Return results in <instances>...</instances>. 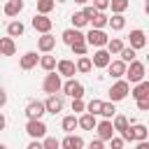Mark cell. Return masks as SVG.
<instances>
[{
  "mask_svg": "<svg viewBox=\"0 0 149 149\" xmlns=\"http://www.w3.org/2000/svg\"><path fill=\"white\" fill-rule=\"evenodd\" d=\"M61 95H68V98H72V100H81L84 98V84L81 81H77L74 77L72 79H68L63 86H61Z\"/></svg>",
  "mask_w": 149,
  "mask_h": 149,
  "instance_id": "obj_3",
  "label": "cell"
},
{
  "mask_svg": "<svg viewBox=\"0 0 149 149\" xmlns=\"http://www.w3.org/2000/svg\"><path fill=\"white\" fill-rule=\"evenodd\" d=\"M144 74H147V70H144V63L142 61H133V63H128L126 65V81L128 84H140V81H144Z\"/></svg>",
  "mask_w": 149,
  "mask_h": 149,
  "instance_id": "obj_1",
  "label": "cell"
},
{
  "mask_svg": "<svg viewBox=\"0 0 149 149\" xmlns=\"http://www.w3.org/2000/svg\"><path fill=\"white\" fill-rule=\"evenodd\" d=\"M135 102H137V109H140V112H147V109H149V98H144V100H135Z\"/></svg>",
  "mask_w": 149,
  "mask_h": 149,
  "instance_id": "obj_45",
  "label": "cell"
},
{
  "mask_svg": "<svg viewBox=\"0 0 149 149\" xmlns=\"http://www.w3.org/2000/svg\"><path fill=\"white\" fill-rule=\"evenodd\" d=\"M26 133L30 135V140H42V137H47V123L42 119H28Z\"/></svg>",
  "mask_w": 149,
  "mask_h": 149,
  "instance_id": "obj_5",
  "label": "cell"
},
{
  "mask_svg": "<svg viewBox=\"0 0 149 149\" xmlns=\"http://www.w3.org/2000/svg\"><path fill=\"white\" fill-rule=\"evenodd\" d=\"M74 70H77V72H81V74L91 72V70H93V65H91V58H88V56H79V61L74 63Z\"/></svg>",
  "mask_w": 149,
  "mask_h": 149,
  "instance_id": "obj_30",
  "label": "cell"
},
{
  "mask_svg": "<svg viewBox=\"0 0 149 149\" xmlns=\"http://www.w3.org/2000/svg\"><path fill=\"white\" fill-rule=\"evenodd\" d=\"M61 40L68 44V47H72V44H81V42H86L84 40V33L81 30H77V28H68V30H63V35H61Z\"/></svg>",
  "mask_w": 149,
  "mask_h": 149,
  "instance_id": "obj_10",
  "label": "cell"
},
{
  "mask_svg": "<svg viewBox=\"0 0 149 149\" xmlns=\"http://www.w3.org/2000/svg\"><path fill=\"white\" fill-rule=\"evenodd\" d=\"M70 21H72V26H74L77 30H81L84 26H88V21H86V16H84L81 12H74V14L70 16Z\"/></svg>",
  "mask_w": 149,
  "mask_h": 149,
  "instance_id": "obj_35",
  "label": "cell"
},
{
  "mask_svg": "<svg viewBox=\"0 0 149 149\" xmlns=\"http://www.w3.org/2000/svg\"><path fill=\"white\" fill-rule=\"evenodd\" d=\"M7 105V93H5V88H0V107H5Z\"/></svg>",
  "mask_w": 149,
  "mask_h": 149,
  "instance_id": "obj_47",
  "label": "cell"
},
{
  "mask_svg": "<svg viewBox=\"0 0 149 149\" xmlns=\"http://www.w3.org/2000/svg\"><path fill=\"white\" fill-rule=\"evenodd\" d=\"M95 133H98V140H102V142H109V140L114 137L112 121H109V119H102V121H98V123H95Z\"/></svg>",
  "mask_w": 149,
  "mask_h": 149,
  "instance_id": "obj_9",
  "label": "cell"
},
{
  "mask_svg": "<svg viewBox=\"0 0 149 149\" xmlns=\"http://www.w3.org/2000/svg\"><path fill=\"white\" fill-rule=\"evenodd\" d=\"M61 86H63V81H61V74L54 70V72H47V77H44V81H42V88H44V93H49V95H54V93H61Z\"/></svg>",
  "mask_w": 149,
  "mask_h": 149,
  "instance_id": "obj_6",
  "label": "cell"
},
{
  "mask_svg": "<svg viewBox=\"0 0 149 149\" xmlns=\"http://www.w3.org/2000/svg\"><path fill=\"white\" fill-rule=\"evenodd\" d=\"M0 149H7V147H5V144H2V142H0Z\"/></svg>",
  "mask_w": 149,
  "mask_h": 149,
  "instance_id": "obj_51",
  "label": "cell"
},
{
  "mask_svg": "<svg viewBox=\"0 0 149 149\" xmlns=\"http://www.w3.org/2000/svg\"><path fill=\"white\" fill-rule=\"evenodd\" d=\"M5 126H7V119L0 114V130H5Z\"/></svg>",
  "mask_w": 149,
  "mask_h": 149,
  "instance_id": "obj_49",
  "label": "cell"
},
{
  "mask_svg": "<svg viewBox=\"0 0 149 149\" xmlns=\"http://www.w3.org/2000/svg\"><path fill=\"white\" fill-rule=\"evenodd\" d=\"M107 70V74L112 77V79H123V74H126V63L123 61H109V65L105 68Z\"/></svg>",
  "mask_w": 149,
  "mask_h": 149,
  "instance_id": "obj_15",
  "label": "cell"
},
{
  "mask_svg": "<svg viewBox=\"0 0 149 149\" xmlns=\"http://www.w3.org/2000/svg\"><path fill=\"white\" fill-rule=\"evenodd\" d=\"M56 72L61 74V79L65 77V79H72L74 77V63L72 61H68V58H61V61H56Z\"/></svg>",
  "mask_w": 149,
  "mask_h": 149,
  "instance_id": "obj_11",
  "label": "cell"
},
{
  "mask_svg": "<svg viewBox=\"0 0 149 149\" xmlns=\"http://www.w3.org/2000/svg\"><path fill=\"white\" fill-rule=\"evenodd\" d=\"M95 12H105V9H109V0H93V5H91Z\"/></svg>",
  "mask_w": 149,
  "mask_h": 149,
  "instance_id": "obj_40",
  "label": "cell"
},
{
  "mask_svg": "<svg viewBox=\"0 0 149 149\" xmlns=\"http://www.w3.org/2000/svg\"><path fill=\"white\" fill-rule=\"evenodd\" d=\"M23 30H26V26H23L19 19H14V21L7 23V37H12V40H14V37H21Z\"/></svg>",
  "mask_w": 149,
  "mask_h": 149,
  "instance_id": "obj_23",
  "label": "cell"
},
{
  "mask_svg": "<svg viewBox=\"0 0 149 149\" xmlns=\"http://www.w3.org/2000/svg\"><path fill=\"white\" fill-rule=\"evenodd\" d=\"M123 47H126V44H123V40H121V37H109V40H107V44H105V49H107V54H109V56H114V54L119 56V51H121Z\"/></svg>",
  "mask_w": 149,
  "mask_h": 149,
  "instance_id": "obj_26",
  "label": "cell"
},
{
  "mask_svg": "<svg viewBox=\"0 0 149 149\" xmlns=\"http://www.w3.org/2000/svg\"><path fill=\"white\" fill-rule=\"evenodd\" d=\"M21 9H23V0H7L2 12H5L7 16H12V19H14V16H19V14H21Z\"/></svg>",
  "mask_w": 149,
  "mask_h": 149,
  "instance_id": "obj_22",
  "label": "cell"
},
{
  "mask_svg": "<svg viewBox=\"0 0 149 149\" xmlns=\"http://www.w3.org/2000/svg\"><path fill=\"white\" fill-rule=\"evenodd\" d=\"M42 149H61V140L58 137H44L42 140Z\"/></svg>",
  "mask_w": 149,
  "mask_h": 149,
  "instance_id": "obj_37",
  "label": "cell"
},
{
  "mask_svg": "<svg viewBox=\"0 0 149 149\" xmlns=\"http://www.w3.org/2000/svg\"><path fill=\"white\" fill-rule=\"evenodd\" d=\"M81 14H84V16H86V21H91V19H93V16H95V9H93V7H91V5H84V9H81Z\"/></svg>",
  "mask_w": 149,
  "mask_h": 149,
  "instance_id": "obj_41",
  "label": "cell"
},
{
  "mask_svg": "<svg viewBox=\"0 0 149 149\" xmlns=\"http://www.w3.org/2000/svg\"><path fill=\"white\" fill-rule=\"evenodd\" d=\"M61 149H84V137L70 133V135H65L61 140Z\"/></svg>",
  "mask_w": 149,
  "mask_h": 149,
  "instance_id": "obj_16",
  "label": "cell"
},
{
  "mask_svg": "<svg viewBox=\"0 0 149 149\" xmlns=\"http://www.w3.org/2000/svg\"><path fill=\"white\" fill-rule=\"evenodd\" d=\"M135 149H149V142L147 140H142V142H137V147Z\"/></svg>",
  "mask_w": 149,
  "mask_h": 149,
  "instance_id": "obj_48",
  "label": "cell"
},
{
  "mask_svg": "<svg viewBox=\"0 0 149 149\" xmlns=\"http://www.w3.org/2000/svg\"><path fill=\"white\" fill-rule=\"evenodd\" d=\"M54 47H56V37H54L51 33H44L42 37H37V49H40L42 54H51Z\"/></svg>",
  "mask_w": 149,
  "mask_h": 149,
  "instance_id": "obj_17",
  "label": "cell"
},
{
  "mask_svg": "<svg viewBox=\"0 0 149 149\" xmlns=\"http://www.w3.org/2000/svg\"><path fill=\"white\" fill-rule=\"evenodd\" d=\"M44 72H54L56 70V56H51V54H44V56H40V63H37Z\"/></svg>",
  "mask_w": 149,
  "mask_h": 149,
  "instance_id": "obj_27",
  "label": "cell"
},
{
  "mask_svg": "<svg viewBox=\"0 0 149 149\" xmlns=\"http://www.w3.org/2000/svg\"><path fill=\"white\" fill-rule=\"evenodd\" d=\"M54 7H56L54 0H37V14H44V16H47Z\"/></svg>",
  "mask_w": 149,
  "mask_h": 149,
  "instance_id": "obj_36",
  "label": "cell"
},
{
  "mask_svg": "<svg viewBox=\"0 0 149 149\" xmlns=\"http://www.w3.org/2000/svg\"><path fill=\"white\" fill-rule=\"evenodd\" d=\"M88 149H107V147H105V142H102V140H98V137H95V140H91V142H88Z\"/></svg>",
  "mask_w": 149,
  "mask_h": 149,
  "instance_id": "obj_44",
  "label": "cell"
},
{
  "mask_svg": "<svg viewBox=\"0 0 149 149\" xmlns=\"http://www.w3.org/2000/svg\"><path fill=\"white\" fill-rule=\"evenodd\" d=\"M54 2H68V0H54Z\"/></svg>",
  "mask_w": 149,
  "mask_h": 149,
  "instance_id": "obj_52",
  "label": "cell"
},
{
  "mask_svg": "<svg viewBox=\"0 0 149 149\" xmlns=\"http://www.w3.org/2000/svg\"><path fill=\"white\" fill-rule=\"evenodd\" d=\"M72 112H74V114H77V112H86L84 100H72Z\"/></svg>",
  "mask_w": 149,
  "mask_h": 149,
  "instance_id": "obj_42",
  "label": "cell"
},
{
  "mask_svg": "<svg viewBox=\"0 0 149 149\" xmlns=\"http://www.w3.org/2000/svg\"><path fill=\"white\" fill-rule=\"evenodd\" d=\"M112 61V56L107 54V49H95L93 51V58H91V65L93 68H107Z\"/></svg>",
  "mask_w": 149,
  "mask_h": 149,
  "instance_id": "obj_18",
  "label": "cell"
},
{
  "mask_svg": "<svg viewBox=\"0 0 149 149\" xmlns=\"http://www.w3.org/2000/svg\"><path fill=\"white\" fill-rule=\"evenodd\" d=\"M70 49H72V54H74V56H86V51H88V44H86V42H81V44H72Z\"/></svg>",
  "mask_w": 149,
  "mask_h": 149,
  "instance_id": "obj_39",
  "label": "cell"
},
{
  "mask_svg": "<svg viewBox=\"0 0 149 149\" xmlns=\"http://www.w3.org/2000/svg\"><path fill=\"white\" fill-rule=\"evenodd\" d=\"M30 23H33V28H35L37 33H42V35H44V33H51V26H54V23H51V19H49V16H44V14H35Z\"/></svg>",
  "mask_w": 149,
  "mask_h": 149,
  "instance_id": "obj_14",
  "label": "cell"
},
{
  "mask_svg": "<svg viewBox=\"0 0 149 149\" xmlns=\"http://www.w3.org/2000/svg\"><path fill=\"white\" fill-rule=\"evenodd\" d=\"M107 19H109V16H107L105 12H95V16L88 21V26L95 28V30H105V28H107Z\"/></svg>",
  "mask_w": 149,
  "mask_h": 149,
  "instance_id": "obj_25",
  "label": "cell"
},
{
  "mask_svg": "<svg viewBox=\"0 0 149 149\" xmlns=\"http://www.w3.org/2000/svg\"><path fill=\"white\" fill-rule=\"evenodd\" d=\"M102 119H109L112 121V116L116 114V107H114V102H102V107H100V112H98Z\"/></svg>",
  "mask_w": 149,
  "mask_h": 149,
  "instance_id": "obj_34",
  "label": "cell"
},
{
  "mask_svg": "<svg viewBox=\"0 0 149 149\" xmlns=\"http://www.w3.org/2000/svg\"><path fill=\"white\" fill-rule=\"evenodd\" d=\"M100 107H102V100H98V98H93V100H91V102H88V105H86V112H88V114H93V116H95V114H98V112H100Z\"/></svg>",
  "mask_w": 149,
  "mask_h": 149,
  "instance_id": "obj_38",
  "label": "cell"
},
{
  "mask_svg": "<svg viewBox=\"0 0 149 149\" xmlns=\"http://www.w3.org/2000/svg\"><path fill=\"white\" fill-rule=\"evenodd\" d=\"M23 114H26L28 119H42V116L47 114V109H44V102H42V100H30V102L26 105Z\"/></svg>",
  "mask_w": 149,
  "mask_h": 149,
  "instance_id": "obj_8",
  "label": "cell"
},
{
  "mask_svg": "<svg viewBox=\"0 0 149 149\" xmlns=\"http://www.w3.org/2000/svg\"><path fill=\"white\" fill-rule=\"evenodd\" d=\"M107 26H109L112 30H123V28H126V16H123V14H112V16L107 19Z\"/></svg>",
  "mask_w": 149,
  "mask_h": 149,
  "instance_id": "obj_28",
  "label": "cell"
},
{
  "mask_svg": "<svg viewBox=\"0 0 149 149\" xmlns=\"http://www.w3.org/2000/svg\"><path fill=\"white\" fill-rule=\"evenodd\" d=\"M130 0H109V7H112V14H123L128 9Z\"/></svg>",
  "mask_w": 149,
  "mask_h": 149,
  "instance_id": "obj_33",
  "label": "cell"
},
{
  "mask_svg": "<svg viewBox=\"0 0 149 149\" xmlns=\"http://www.w3.org/2000/svg\"><path fill=\"white\" fill-rule=\"evenodd\" d=\"M37 63H40V56H37V51H26V54L19 58V68H21V70H33Z\"/></svg>",
  "mask_w": 149,
  "mask_h": 149,
  "instance_id": "obj_19",
  "label": "cell"
},
{
  "mask_svg": "<svg viewBox=\"0 0 149 149\" xmlns=\"http://www.w3.org/2000/svg\"><path fill=\"white\" fill-rule=\"evenodd\" d=\"M112 128H114V133H123L126 128H128V119L123 116V114H114V121H112Z\"/></svg>",
  "mask_w": 149,
  "mask_h": 149,
  "instance_id": "obj_31",
  "label": "cell"
},
{
  "mask_svg": "<svg viewBox=\"0 0 149 149\" xmlns=\"http://www.w3.org/2000/svg\"><path fill=\"white\" fill-rule=\"evenodd\" d=\"M63 105H65V100H63L61 93H54V95H49V98L44 100V109H47L49 114H58V112L63 109Z\"/></svg>",
  "mask_w": 149,
  "mask_h": 149,
  "instance_id": "obj_12",
  "label": "cell"
},
{
  "mask_svg": "<svg viewBox=\"0 0 149 149\" xmlns=\"http://www.w3.org/2000/svg\"><path fill=\"white\" fill-rule=\"evenodd\" d=\"M61 128H63L68 135H70V133H74V128H77V114H68V116H63Z\"/></svg>",
  "mask_w": 149,
  "mask_h": 149,
  "instance_id": "obj_29",
  "label": "cell"
},
{
  "mask_svg": "<svg viewBox=\"0 0 149 149\" xmlns=\"http://www.w3.org/2000/svg\"><path fill=\"white\" fill-rule=\"evenodd\" d=\"M95 123H98V119H95L93 114H88V112H84L81 116H77V128H84V130H93V128H95Z\"/></svg>",
  "mask_w": 149,
  "mask_h": 149,
  "instance_id": "obj_21",
  "label": "cell"
},
{
  "mask_svg": "<svg viewBox=\"0 0 149 149\" xmlns=\"http://www.w3.org/2000/svg\"><path fill=\"white\" fill-rule=\"evenodd\" d=\"M128 47L130 49H144L147 47V33L144 30H140V28H135V30H130V35H128Z\"/></svg>",
  "mask_w": 149,
  "mask_h": 149,
  "instance_id": "obj_7",
  "label": "cell"
},
{
  "mask_svg": "<svg viewBox=\"0 0 149 149\" xmlns=\"http://www.w3.org/2000/svg\"><path fill=\"white\" fill-rule=\"evenodd\" d=\"M128 133H130L133 142H142V140L149 137V128L144 123H128Z\"/></svg>",
  "mask_w": 149,
  "mask_h": 149,
  "instance_id": "obj_13",
  "label": "cell"
},
{
  "mask_svg": "<svg viewBox=\"0 0 149 149\" xmlns=\"http://www.w3.org/2000/svg\"><path fill=\"white\" fill-rule=\"evenodd\" d=\"M26 149H42V140H30V144Z\"/></svg>",
  "mask_w": 149,
  "mask_h": 149,
  "instance_id": "obj_46",
  "label": "cell"
},
{
  "mask_svg": "<svg viewBox=\"0 0 149 149\" xmlns=\"http://www.w3.org/2000/svg\"><path fill=\"white\" fill-rule=\"evenodd\" d=\"M123 144H126V142H123L121 137H116V135L109 140V147H112V149H123Z\"/></svg>",
  "mask_w": 149,
  "mask_h": 149,
  "instance_id": "obj_43",
  "label": "cell"
},
{
  "mask_svg": "<svg viewBox=\"0 0 149 149\" xmlns=\"http://www.w3.org/2000/svg\"><path fill=\"white\" fill-rule=\"evenodd\" d=\"M74 2H77V5H88L91 0H74Z\"/></svg>",
  "mask_w": 149,
  "mask_h": 149,
  "instance_id": "obj_50",
  "label": "cell"
},
{
  "mask_svg": "<svg viewBox=\"0 0 149 149\" xmlns=\"http://www.w3.org/2000/svg\"><path fill=\"white\" fill-rule=\"evenodd\" d=\"M130 95H133L135 100H144V98H149V81L144 79V81L135 84V86L130 88Z\"/></svg>",
  "mask_w": 149,
  "mask_h": 149,
  "instance_id": "obj_20",
  "label": "cell"
},
{
  "mask_svg": "<svg viewBox=\"0 0 149 149\" xmlns=\"http://www.w3.org/2000/svg\"><path fill=\"white\" fill-rule=\"evenodd\" d=\"M84 40H86V44H88V47H95V49H105V44H107L109 35H107L105 30H95V28H91L88 33H84Z\"/></svg>",
  "mask_w": 149,
  "mask_h": 149,
  "instance_id": "obj_4",
  "label": "cell"
},
{
  "mask_svg": "<svg viewBox=\"0 0 149 149\" xmlns=\"http://www.w3.org/2000/svg\"><path fill=\"white\" fill-rule=\"evenodd\" d=\"M16 54V44L12 37H0V56H14Z\"/></svg>",
  "mask_w": 149,
  "mask_h": 149,
  "instance_id": "obj_24",
  "label": "cell"
},
{
  "mask_svg": "<svg viewBox=\"0 0 149 149\" xmlns=\"http://www.w3.org/2000/svg\"><path fill=\"white\" fill-rule=\"evenodd\" d=\"M128 93H130V84L126 79H116L109 88V102H121L128 98Z\"/></svg>",
  "mask_w": 149,
  "mask_h": 149,
  "instance_id": "obj_2",
  "label": "cell"
},
{
  "mask_svg": "<svg viewBox=\"0 0 149 149\" xmlns=\"http://www.w3.org/2000/svg\"><path fill=\"white\" fill-rule=\"evenodd\" d=\"M119 56H121L119 61H123L126 65H128V63H133V61H137V51H135V49H130V47H123V49L119 51Z\"/></svg>",
  "mask_w": 149,
  "mask_h": 149,
  "instance_id": "obj_32",
  "label": "cell"
}]
</instances>
